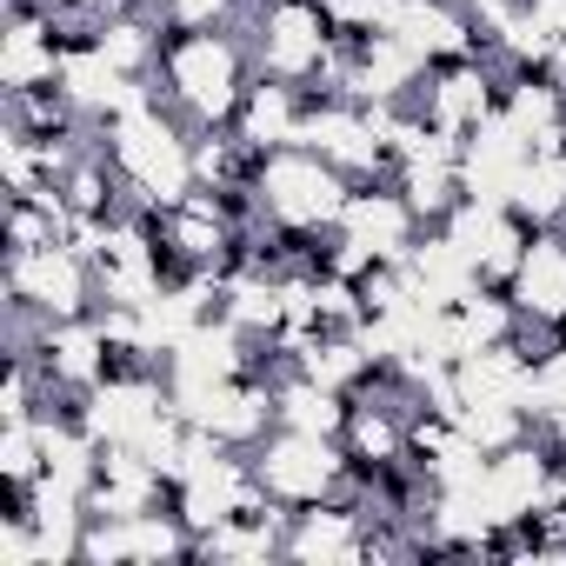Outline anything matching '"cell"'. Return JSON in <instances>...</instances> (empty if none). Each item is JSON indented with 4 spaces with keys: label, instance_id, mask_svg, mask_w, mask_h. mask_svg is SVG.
<instances>
[{
    "label": "cell",
    "instance_id": "cell-1",
    "mask_svg": "<svg viewBox=\"0 0 566 566\" xmlns=\"http://www.w3.org/2000/svg\"><path fill=\"white\" fill-rule=\"evenodd\" d=\"M107 160L120 167L127 193L140 207H154V213L160 207H180L200 187L193 180V140H187L180 120L160 114V94H147V101H134L127 114L107 120Z\"/></svg>",
    "mask_w": 566,
    "mask_h": 566
},
{
    "label": "cell",
    "instance_id": "cell-2",
    "mask_svg": "<svg viewBox=\"0 0 566 566\" xmlns=\"http://www.w3.org/2000/svg\"><path fill=\"white\" fill-rule=\"evenodd\" d=\"M167 94L193 127H233L253 74H247V48L227 28H167V54H160Z\"/></svg>",
    "mask_w": 566,
    "mask_h": 566
},
{
    "label": "cell",
    "instance_id": "cell-3",
    "mask_svg": "<svg viewBox=\"0 0 566 566\" xmlns=\"http://www.w3.org/2000/svg\"><path fill=\"white\" fill-rule=\"evenodd\" d=\"M260 213L273 227H301V233H334L347 200H354V174H340L334 160H321L314 147H273L260 154L253 174Z\"/></svg>",
    "mask_w": 566,
    "mask_h": 566
},
{
    "label": "cell",
    "instance_id": "cell-4",
    "mask_svg": "<svg viewBox=\"0 0 566 566\" xmlns=\"http://www.w3.org/2000/svg\"><path fill=\"white\" fill-rule=\"evenodd\" d=\"M253 480L280 500V506H314V500H360L354 460L340 440L327 433H301V427H273L253 453Z\"/></svg>",
    "mask_w": 566,
    "mask_h": 566
},
{
    "label": "cell",
    "instance_id": "cell-5",
    "mask_svg": "<svg viewBox=\"0 0 566 566\" xmlns=\"http://www.w3.org/2000/svg\"><path fill=\"white\" fill-rule=\"evenodd\" d=\"M334 41H340V28L321 0H260V14H253V67L273 81L314 87Z\"/></svg>",
    "mask_w": 566,
    "mask_h": 566
},
{
    "label": "cell",
    "instance_id": "cell-6",
    "mask_svg": "<svg viewBox=\"0 0 566 566\" xmlns=\"http://www.w3.org/2000/svg\"><path fill=\"white\" fill-rule=\"evenodd\" d=\"M8 294L21 307H34L41 321H87L101 307V280H94V260L81 247L54 240V247L8 253Z\"/></svg>",
    "mask_w": 566,
    "mask_h": 566
},
{
    "label": "cell",
    "instance_id": "cell-7",
    "mask_svg": "<svg viewBox=\"0 0 566 566\" xmlns=\"http://www.w3.org/2000/svg\"><path fill=\"white\" fill-rule=\"evenodd\" d=\"M413 107L427 114V127L467 140L486 114H500V87H493V67L480 54H453V61H433V74L420 81Z\"/></svg>",
    "mask_w": 566,
    "mask_h": 566
},
{
    "label": "cell",
    "instance_id": "cell-8",
    "mask_svg": "<svg viewBox=\"0 0 566 566\" xmlns=\"http://www.w3.org/2000/svg\"><path fill=\"white\" fill-rule=\"evenodd\" d=\"M280 559H307V566H354V559H367V513H360V500L294 506Z\"/></svg>",
    "mask_w": 566,
    "mask_h": 566
},
{
    "label": "cell",
    "instance_id": "cell-9",
    "mask_svg": "<svg viewBox=\"0 0 566 566\" xmlns=\"http://www.w3.org/2000/svg\"><path fill=\"white\" fill-rule=\"evenodd\" d=\"M340 233H354L360 247H374L380 260H407V247L420 240V213L407 207L400 187H354L347 213H340Z\"/></svg>",
    "mask_w": 566,
    "mask_h": 566
},
{
    "label": "cell",
    "instance_id": "cell-10",
    "mask_svg": "<svg viewBox=\"0 0 566 566\" xmlns=\"http://www.w3.org/2000/svg\"><path fill=\"white\" fill-rule=\"evenodd\" d=\"M301 107H307V87L294 81H273V74H253L240 114H233V134L253 147V154H273V147H294L301 134Z\"/></svg>",
    "mask_w": 566,
    "mask_h": 566
},
{
    "label": "cell",
    "instance_id": "cell-11",
    "mask_svg": "<svg viewBox=\"0 0 566 566\" xmlns=\"http://www.w3.org/2000/svg\"><path fill=\"white\" fill-rule=\"evenodd\" d=\"M94 48H101L120 74L147 81V74L160 67V54H167V34H160V21H147L140 8H127V14H101V21H94Z\"/></svg>",
    "mask_w": 566,
    "mask_h": 566
},
{
    "label": "cell",
    "instance_id": "cell-12",
    "mask_svg": "<svg viewBox=\"0 0 566 566\" xmlns=\"http://www.w3.org/2000/svg\"><path fill=\"white\" fill-rule=\"evenodd\" d=\"M513 207H520L533 227H559V213H566V147L526 160V174H520V187H513Z\"/></svg>",
    "mask_w": 566,
    "mask_h": 566
},
{
    "label": "cell",
    "instance_id": "cell-13",
    "mask_svg": "<svg viewBox=\"0 0 566 566\" xmlns=\"http://www.w3.org/2000/svg\"><path fill=\"white\" fill-rule=\"evenodd\" d=\"M321 8L334 14L340 34H387V28L400 21L407 0H321Z\"/></svg>",
    "mask_w": 566,
    "mask_h": 566
},
{
    "label": "cell",
    "instance_id": "cell-14",
    "mask_svg": "<svg viewBox=\"0 0 566 566\" xmlns=\"http://www.w3.org/2000/svg\"><path fill=\"white\" fill-rule=\"evenodd\" d=\"M233 8H240V0H160L167 28H227Z\"/></svg>",
    "mask_w": 566,
    "mask_h": 566
},
{
    "label": "cell",
    "instance_id": "cell-15",
    "mask_svg": "<svg viewBox=\"0 0 566 566\" xmlns=\"http://www.w3.org/2000/svg\"><path fill=\"white\" fill-rule=\"evenodd\" d=\"M520 8L539 21V28H553V34H566V0H520Z\"/></svg>",
    "mask_w": 566,
    "mask_h": 566
},
{
    "label": "cell",
    "instance_id": "cell-16",
    "mask_svg": "<svg viewBox=\"0 0 566 566\" xmlns=\"http://www.w3.org/2000/svg\"><path fill=\"white\" fill-rule=\"evenodd\" d=\"M48 8H94V0H48Z\"/></svg>",
    "mask_w": 566,
    "mask_h": 566
},
{
    "label": "cell",
    "instance_id": "cell-17",
    "mask_svg": "<svg viewBox=\"0 0 566 566\" xmlns=\"http://www.w3.org/2000/svg\"><path fill=\"white\" fill-rule=\"evenodd\" d=\"M140 8H147V0H140Z\"/></svg>",
    "mask_w": 566,
    "mask_h": 566
}]
</instances>
